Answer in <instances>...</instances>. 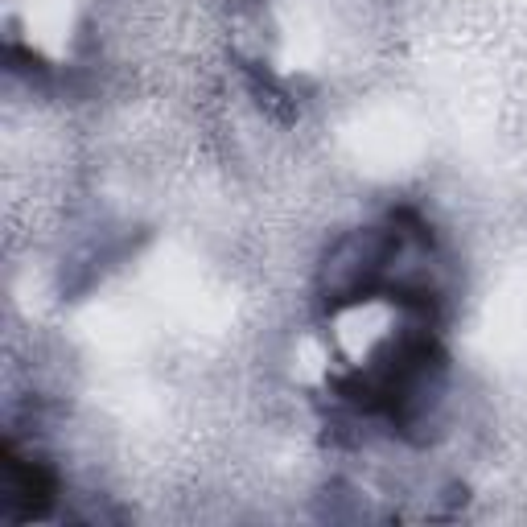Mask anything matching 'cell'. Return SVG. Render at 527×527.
I'll return each mask as SVG.
<instances>
[{"instance_id": "obj_1", "label": "cell", "mask_w": 527, "mask_h": 527, "mask_svg": "<svg viewBox=\"0 0 527 527\" xmlns=\"http://www.w3.org/2000/svg\"><path fill=\"white\" fill-rule=\"evenodd\" d=\"M396 252H400V231L392 223L346 231L342 239L330 243L318 264V301L330 313H342L350 305L383 297Z\"/></svg>"}]
</instances>
